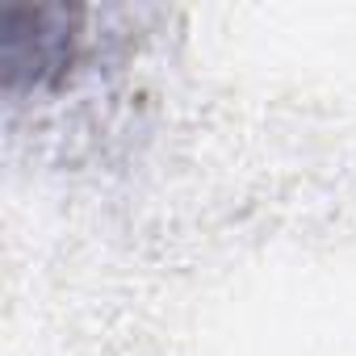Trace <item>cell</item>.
<instances>
[{"instance_id":"6da1fadb","label":"cell","mask_w":356,"mask_h":356,"mask_svg":"<svg viewBox=\"0 0 356 356\" xmlns=\"http://www.w3.org/2000/svg\"><path fill=\"white\" fill-rule=\"evenodd\" d=\"M76 9H9L5 13V84H51L76 55Z\"/></svg>"}]
</instances>
